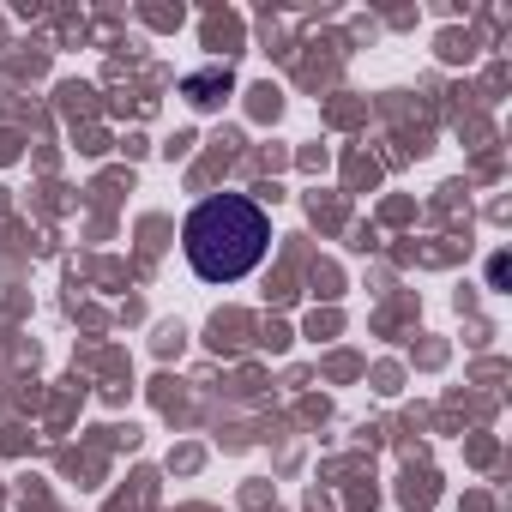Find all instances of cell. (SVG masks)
<instances>
[{
    "mask_svg": "<svg viewBox=\"0 0 512 512\" xmlns=\"http://www.w3.org/2000/svg\"><path fill=\"white\" fill-rule=\"evenodd\" d=\"M272 247V217L247 193H211L181 223V253L199 284H241Z\"/></svg>",
    "mask_w": 512,
    "mask_h": 512,
    "instance_id": "obj_1",
    "label": "cell"
},
{
    "mask_svg": "<svg viewBox=\"0 0 512 512\" xmlns=\"http://www.w3.org/2000/svg\"><path fill=\"white\" fill-rule=\"evenodd\" d=\"M217 85L229 91V73H223V79H187V97H193L199 109H211V91H217Z\"/></svg>",
    "mask_w": 512,
    "mask_h": 512,
    "instance_id": "obj_2",
    "label": "cell"
}]
</instances>
